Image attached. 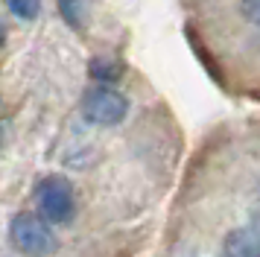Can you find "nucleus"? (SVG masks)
<instances>
[{
  "label": "nucleus",
  "mask_w": 260,
  "mask_h": 257,
  "mask_svg": "<svg viewBox=\"0 0 260 257\" xmlns=\"http://www.w3.org/2000/svg\"><path fill=\"white\" fill-rule=\"evenodd\" d=\"M36 202H38V216L53 225H68L76 216V196L68 178L61 175H47L36 187Z\"/></svg>",
  "instance_id": "1"
},
{
  "label": "nucleus",
  "mask_w": 260,
  "mask_h": 257,
  "mask_svg": "<svg viewBox=\"0 0 260 257\" xmlns=\"http://www.w3.org/2000/svg\"><path fill=\"white\" fill-rule=\"evenodd\" d=\"M9 240L18 251L32 257H44L56 251V234L38 213H18L9 225Z\"/></svg>",
  "instance_id": "2"
},
{
  "label": "nucleus",
  "mask_w": 260,
  "mask_h": 257,
  "mask_svg": "<svg viewBox=\"0 0 260 257\" xmlns=\"http://www.w3.org/2000/svg\"><path fill=\"white\" fill-rule=\"evenodd\" d=\"M82 114L94 126H117L129 114V103L120 91L108 88V85H100V88H91L82 97Z\"/></svg>",
  "instance_id": "3"
},
{
  "label": "nucleus",
  "mask_w": 260,
  "mask_h": 257,
  "mask_svg": "<svg viewBox=\"0 0 260 257\" xmlns=\"http://www.w3.org/2000/svg\"><path fill=\"white\" fill-rule=\"evenodd\" d=\"M225 257H260V231L257 228H234L225 237Z\"/></svg>",
  "instance_id": "4"
},
{
  "label": "nucleus",
  "mask_w": 260,
  "mask_h": 257,
  "mask_svg": "<svg viewBox=\"0 0 260 257\" xmlns=\"http://www.w3.org/2000/svg\"><path fill=\"white\" fill-rule=\"evenodd\" d=\"M59 12L73 29H82L91 15V0H59Z\"/></svg>",
  "instance_id": "5"
},
{
  "label": "nucleus",
  "mask_w": 260,
  "mask_h": 257,
  "mask_svg": "<svg viewBox=\"0 0 260 257\" xmlns=\"http://www.w3.org/2000/svg\"><path fill=\"white\" fill-rule=\"evenodd\" d=\"M91 76H94L96 82H103V85L117 82L120 76H123V65H120L117 58H94V61H91Z\"/></svg>",
  "instance_id": "6"
},
{
  "label": "nucleus",
  "mask_w": 260,
  "mask_h": 257,
  "mask_svg": "<svg viewBox=\"0 0 260 257\" xmlns=\"http://www.w3.org/2000/svg\"><path fill=\"white\" fill-rule=\"evenodd\" d=\"M6 9L21 21H32L41 12V0H6Z\"/></svg>",
  "instance_id": "7"
},
{
  "label": "nucleus",
  "mask_w": 260,
  "mask_h": 257,
  "mask_svg": "<svg viewBox=\"0 0 260 257\" xmlns=\"http://www.w3.org/2000/svg\"><path fill=\"white\" fill-rule=\"evenodd\" d=\"M243 15L251 23H260V0H243Z\"/></svg>",
  "instance_id": "8"
},
{
  "label": "nucleus",
  "mask_w": 260,
  "mask_h": 257,
  "mask_svg": "<svg viewBox=\"0 0 260 257\" xmlns=\"http://www.w3.org/2000/svg\"><path fill=\"white\" fill-rule=\"evenodd\" d=\"M0 44H3V23H0Z\"/></svg>",
  "instance_id": "9"
}]
</instances>
